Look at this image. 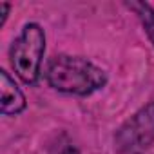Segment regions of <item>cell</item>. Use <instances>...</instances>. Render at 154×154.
Returning a JSON list of instances; mask_svg holds the SVG:
<instances>
[{
  "mask_svg": "<svg viewBox=\"0 0 154 154\" xmlns=\"http://www.w3.org/2000/svg\"><path fill=\"white\" fill-rule=\"evenodd\" d=\"M47 82L69 94H91L105 84V72L78 56H56L47 65Z\"/></svg>",
  "mask_w": 154,
  "mask_h": 154,
  "instance_id": "1",
  "label": "cell"
},
{
  "mask_svg": "<svg viewBox=\"0 0 154 154\" xmlns=\"http://www.w3.org/2000/svg\"><path fill=\"white\" fill-rule=\"evenodd\" d=\"M45 35L38 24H27L11 47V63L26 84H35L40 76Z\"/></svg>",
  "mask_w": 154,
  "mask_h": 154,
  "instance_id": "2",
  "label": "cell"
},
{
  "mask_svg": "<svg viewBox=\"0 0 154 154\" xmlns=\"http://www.w3.org/2000/svg\"><path fill=\"white\" fill-rule=\"evenodd\" d=\"M154 138V103L138 112L118 134V145L122 150L134 154L147 147Z\"/></svg>",
  "mask_w": 154,
  "mask_h": 154,
  "instance_id": "3",
  "label": "cell"
},
{
  "mask_svg": "<svg viewBox=\"0 0 154 154\" xmlns=\"http://www.w3.org/2000/svg\"><path fill=\"white\" fill-rule=\"evenodd\" d=\"M0 103H2V112L4 114H18L26 107V98L15 80H11V76L6 71H0Z\"/></svg>",
  "mask_w": 154,
  "mask_h": 154,
  "instance_id": "4",
  "label": "cell"
},
{
  "mask_svg": "<svg viewBox=\"0 0 154 154\" xmlns=\"http://www.w3.org/2000/svg\"><path fill=\"white\" fill-rule=\"evenodd\" d=\"M129 8L138 13V17L141 18V22L145 26V31H147L149 38L154 42V9L149 4H143V2H132V4H129Z\"/></svg>",
  "mask_w": 154,
  "mask_h": 154,
  "instance_id": "5",
  "label": "cell"
}]
</instances>
